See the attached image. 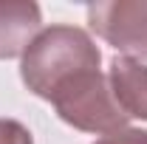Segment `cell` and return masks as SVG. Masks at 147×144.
<instances>
[{
  "mask_svg": "<svg viewBox=\"0 0 147 144\" xmlns=\"http://www.w3.org/2000/svg\"><path fill=\"white\" fill-rule=\"evenodd\" d=\"M99 62L102 54L88 31L76 26H51L26 48L20 76L34 96L54 105L65 124L108 136L127 127V116L119 110Z\"/></svg>",
  "mask_w": 147,
  "mask_h": 144,
  "instance_id": "cell-1",
  "label": "cell"
},
{
  "mask_svg": "<svg viewBox=\"0 0 147 144\" xmlns=\"http://www.w3.org/2000/svg\"><path fill=\"white\" fill-rule=\"evenodd\" d=\"M88 26L125 57L147 59V0H105L88 6Z\"/></svg>",
  "mask_w": 147,
  "mask_h": 144,
  "instance_id": "cell-2",
  "label": "cell"
},
{
  "mask_svg": "<svg viewBox=\"0 0 147 144\" xmlns=\"http://www.w3.org/2000/svg\"><path fill=\"white\" fill-rule=\"evenodd\" d=\"M42 11L31 0H0V59L23 57L40 34Z\"/></svg>",
  "mask_w": 147,
  "mask_h": 144,
  "instance_id": "cell-3",
  "label": "cell"
},
{
  "mask_svg": "<svg viewBox=\"0 0 147 144\" xmlns=\"http://www.w3.org/2000/svg\"><path fill=\"white\" fill-rule=\"evenodd\" d=\"M110 93L119 110L127 119H144L147 122V65L130 57H113L110 62Z\"/></svg>",
  "mask_w": 147,
  "mask_h": 144,
  "instance_id": "cell-4",
  "label": "cell"
},
{
  "mask_svg": "<svg viewBox=\"0 0 147 144\" xmlns=\"http://www.w3.org/2000/svg\"><path fill=\"white\" fill-rule=\"evenodd\" d=\"M0 144H34L31 130L14 119H0Z\"/></svg>",
  "mask_w": 147,
  "mask_h": 144,
  "instance_id": "cell-5",
  "label": "cell"
},
{
  "mask_svg": "<svg viewBox=\"0 0 147 144\" xmlns=\"http://www.w3.org/2000/svg\"><path fill=\"white\" fill-rule=\"evenodd\" d=\"M93 144H147V130H136V127H122L116 133H108Z\"/></svg>",
  "mask_w": 147,
  "mask_h": 144,
  "instance_id": "cell-6",
  "label": "cell"
}]
</instances>
